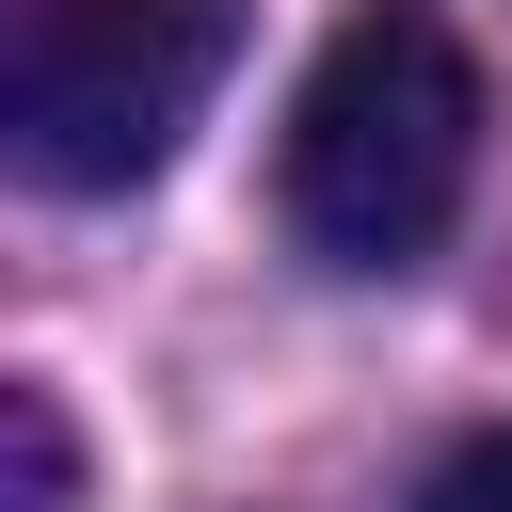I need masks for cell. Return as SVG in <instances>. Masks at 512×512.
Masks as SVG:
<instances>
[{
    "label": "cell",
    "instance_id": "6da1fadb",
    "mask_svg": "<svg viewBox=\"0 0 512 512\" xmlns=\"http://www.w3.org/2000/svg\"><path fill=\"white\" fill-rule=\"evenodd\" d=\"M480 176V64L416 0H352L288 96V240L320 272H416Z\"/></svg>",
    "mask_w": 512,
    "mask_h": 512
},
{
    "label": "cell",
    "instance_id": "7a4b0ae2",
    "mask_svg": "<svg viewBox=\"0 0 512 512\" xmlns=\"http://www.w3.org/2000/svg\"><path fill=\"white\" fill-rule=\"evenodd\" d=\"M240 64V0H32L16 160L32 192H144Z\"/></svg>",
    "mask_w": 512,
    "mask_h": 512
},
{
    "label": "cell",
    "instance_id": "3957f363",
    "mask_svg": "<svg viewBox=\"0 0 512 512\" xmlns=\"http://www.w3.org/2000/svg\"><path fill=\"white\" fill-rule=\"evenodd\" d=\"M0 448H16V512H80V432L48 384H0Z\"/></svg>",
    "mask_w": 512,
    "mask_h": 512
},
{
    "label": "cell",
    "instance_id": "277c9868",
    "mask_svg": "<svg viewBox=\"0 0 512 512\" xmlns=\"http://www.w3.org/2000/svg\"><path fill=\"white\" fill-rule=\"evenodd\" d=\"M416 512H512V416H496V432H464V448L416 480Z\"/></svg>",
    "mask_w": 512,
    "mask_h": 512
}]
</instances>
